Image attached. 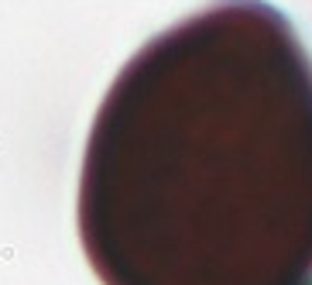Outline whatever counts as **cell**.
<instances>
[{
  "instance_id": "1",
  "label": "cell",
  "mask_w": 312,
  "mask_h": 285,
  "mask_svg": "<svg viewBox=\"0 0 312 285\" xmlns=\"http://www.w3.org/2000/svg\"><path fill=\"white\" fill-rule=\"evenodd\" d=\"M103 285H312V52L268 0H213L110 83L79 169Z\"/></svg>"
}]
</instances>
